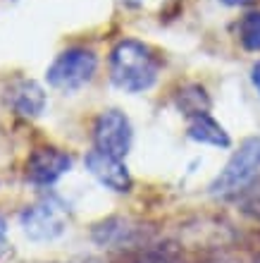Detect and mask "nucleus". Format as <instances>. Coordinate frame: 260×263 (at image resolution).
I'll use <instances>...</instances> for the list:
<instances>
[{
  "label": "nucleus",
  "instance_id": "f03ea898",
  "mask_svg": "<svg viewBox=\"0 0 260 263\" xmlns=\"http://www.w3.org/2000/svg\"><path fill=\"white\" fill-rule=\"evenodd\" d=\"M19 225L31 242H53L67 230V206L60 196L46 194L22 211Z\"/></svg>",
  "mask_w": 260,
  "mask_h": 263
},
{
  "label": "nucleus",
  "instance_id": "ddd939ff",
  "mask_svg": "<svg viewBox=\"0 0 260 263\" xmlns=\"http://www.w3.org/2000/svg\"><path fill=\"white\" fill-rule=\"evenodd\" d=\"M251 82H253L255 91H258V96H260V63H255L253 69H251Z\"/></svg>",
  "mask_w": 260,
  "mask_h": 263
},
{
  "label": "nucleus",
  "instance_id": "f257e3e1",
  "mask_svg": "<svg viewBox=\"0 0 260 263\" xmlns=\"http://www.w3.org/2000/svg\"><path fill=\"white\" fill-rule=\"evenodd\" d=\"M160 63L141 41L124 39L110 53V79L127 93H144L157 82Z\"/></svg>",
  "mask_w": 260,
  "mask_h": 263
},
{
  "label": "nucleus",
  "instance_id": "f8f14e48",
  "mask_svg": "<svg viewBox=\"0 0 260 263\" xmlns=\"http://www.w3.org/2000/svg\"><path fill=\"white\" fill-rule=\"evenodd\" d=\"M5 247H7V222H5V218L0 215V254L5 251Z\"/></svg>",
  "mask_w": 260,
  "mask_h": 263
},
{
  "label": "nucleus",
  "instance_id": "0eeeda50",
  "mask_svg": "<svg viewBox=\"0 0 260 263\" xmlns=\"http://www.w3.org/2000/svg\"><path fill=\"white\" fill-rule=\"evenodd\" d=\"M84 165L110 192L124 194V192L131 189V175L127 170V165L122 163V158H115V156H108V153L93 148V151L86 153Z\"/></svg>",
  "mask_w": 260,
  "mask_h": 263
},
{
  "label": "nucleus",
  "instance_id": "2eb2a0df",
  "mask_svg": "<svg viewBox=\"0 0 260 263\" xmlns=\"http://www.w3.org/2000/svg\"><path fill=\"white\" fill-rule=\"evenodd\" d=\"M124 3H129V5H138V3H144V0H124Z\"/></svg>",
  "mask_w": 260,
  "mask_h": 263
},
{
  "label": "nucleus",
  "instance_id": "1a4fd4ad",
  "mask_svg": "<svg viewBox=\"0 0 260 263\" xmlns=\"http://www.w3.org/2000/svg\"><path fill=\"white\" fill-rule=\"evenodd\" d=\"M189 139L198 141V144L215 146V148H227L232 144V139L225 132V127L219 125L210 112H201V115L191 118V122H189Z\"/></svg>",
  "mask_w": 260,
  "mask_h": 263
},
{
  "label": "nucleus",
  "instance_id": "39448f33",
  "mask_svg": "<svg viewBox=\"0 0 260 263\" xmlns=\"http://www.w3.org/2000/svg\"><path fill=\"white\" fill-rule=\"evenodd\" d=\"M131 139H134V129H131L129 118L122 110H103L96 118L93 125V144L98 151L115 156V158H124L131 148Z\"/></svg>",
  "mask_w": 260,
  "mask_h": 263
},
{
  "label": "nucleus",
  "instance_id": "6e6552de",
  "mask_svg": "<svg viewBox=\"0 0 260 263\" xmlns=\"http://www.w3.org/2000/svg\"><path fill=\"white\" fill-rule=\"evenodd\" d=\"M7 103L17 115L22 118H36L46 108V93L36 82L31 79H19L7 91Z\"/></svg>",
  "mask_w": 260,
  "mask_h": 263
},
{
  "label": "nucleus",
  "instance_id": "9d476101",
  "mask_svg": "<svg viewBox=\"0 0 260 263\" xmlns=\"http://www.w3.org/2000/svg\"><path fill=\"white\" fill-rule=\"evenodd\" d=\"M239 39L246 50H260V12H248L241 20Z\"/></svg>",
  "mask_w": 260,
  "mask_h": 263
},
{
  "label": "nucleus",
  "instance_id": "20e7f679",
  "mask_svg": "<svg viewBox=\"0 0 260 263\" xmlns=\"http://www.w3.org/2000/svg\"><path fill=\"white\" fill-rule=\"evenodd\" d=\"M258 173H260V137H251L239 146V151H234V156L227 160V165L210 182V192L219 196L239 192Z\"/></svg>",
  "mask_w": 260,
  "mask_h": 263
},
{
  "label": "nucleus",
  "instance_id": "7ed1b4c3",
  "mask_svg": "<svg viewBox=\"0 0 260 263\" xmlns=\"http://www.w3.org/2000/svg\"><path fill=\"white\" fill-rule=\"evenodd\" d=\"M98 67V58L93 50L74 46V48L62 50L60 55L53 60V65L46 72V79L53 89L60 91H76L86 86L93 79Z\"/></svg>",
  "mask_w": 260,
  "mask_h": 263
},
{
  "label": "nucleus",
  "instance_id": "423d86ee",
  "mask_svg": "<svg viewBox=\"0 0 260 263\" xmlns=\"http://www.w3.org/2000/svg\"><path fill=\"white\" fill-rule=\"evenodd\" d=\"M69 170H72V156L53 146L36 148L27 163V177L36 187H53Z\"/></svg>",
  "mask_w": 260,
  "mask_h": 263
},
{
  "label": "nucleus",
  "instance_id": "9b49d317",
  "mask_svg": "<svg viewBox=\"0 0 260 263\" xmlns=\"http://www.w3.org/2000/svg\"><path fill=\"white\" fill-rule=\"evenodd\" d=\"M179 108L186 112V115H201V112H208V98H206V91L201 86H191L189 91H184L179 96Z\"/></svg>",
  "mask_w": 260,
  "mask_h": 263
},
{
  "label": "nucleus",
  "instance_id": "4468645a",
  "mask_svg": "<svg viewBox=\"0 0 260 263\" xmlns=\"http://www.w3.org/2000/svg\"><path fill=\"white\" fill-rule=\"evenodd\" d=\"M225 5L229 7H241V5H248V3H253V0H222Z\"/></svg>",
  "mask_w": 260,
  "mask_h": 263
}]
</instances>
